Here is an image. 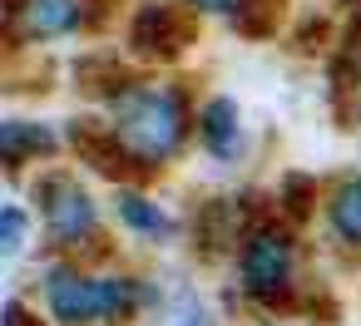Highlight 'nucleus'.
<instances>
[{"label":"nucleus","instance_id":"obj_5","mask_svg":"<svg viewBox=\"0 0 361 326\" xmlns=\"http://www.w3.org/2000/svg\"><path fill=\"white\" fill-rule=\"evenodd\" d=\"M183 40H188V30H183V20H178L169 6H144V11H139V20H134V45H139V50H164V55H173Z\"/></svg>","mask_w":361,"mask_h":326},{"label":"nucleus","instance_id":"obj_8","mask_svg":"<svg viewBox=\"0 0 361 326\" xmlns=\"http://www.w3.org/2000/svg\"><path fill=\"white\" fill-rule=\"evenodd\" d=\"M119 222L124 227H134V232H144V237H164L173 222H169V213L159 208V203H149V198H139V193H119Z\"/></svg>","mask_w":361,"mask_h":326},{"label":"nucleus","instance_id":"obj_1","mask_svg":"<svg viewBox=\"0 0 361 326\" xmlns=\"http://www.w3.org/2000/svg\"><path fill=\"white\" fill-rule=\"evenodd\" d=\"M114 139L124 153L144 158V163H159L169 158L178 144H183V104L173 89H134L119 99V114H114Z\"/></svg>","mask_w":361,"mask_h":326},{"label":"nucleus","instance_id":"obj_2","mask_svg":"<svg viewBox=\"0 0 361 326\" xmlns=\"http://www.w3.org/2000/svg\"><path fill=\"white\" fill-rule=\"evenodd\" d=\"M50 311L65 326H90V321H109L124 316L134 306V282L124 277H80V272H55L50 287Z\"/></svg>","mask_w":361,"mask_h":326},{"label":"nucleus","instance_id":"obj_12","mask_svg":"<svg viewBox=\"0 0 361 326\" xmlns=\"http://www.w3.org/2000/svg\"><path fill=\"white\" fill-rule=\"evenodd\" d=\"M193 6H198V11H213V15H238L247 0H193Z\"/></svg>","mask_w":361,"mask_h":326},{"label":"nucleus","instance_id":"obj_4","mask_svg":"<svg viewBox=\"0 0 361 326\" xmlns=\"http://www.w3.org/2000/svg\"><path fill=\"white\" fill-rule=\"evenodd\" d=\"M287 277H292V242L282 232H272V227L252 232L247 247H243V282H247V291L277 296L287 287Z\"/></svg>","mask_w":361,"mask_h":326},{"label":"nucleus","instance_id":"obj_10","mask_svg":"<svg viewBox=\"0 0 361 326\" xmlns=\"http://www.w3.org/2000/svg\"><path fill=\"white\" fill-rule=\"evenodd\" d=\"M55 139H50V129H30V124H20V119H11L6 129H0V153H6V163H20L25 158V149H50Z\"/></svg>","mask_w":361,"mask_h":326},{"label":"nucleus","instance_id":"obj_3","mask_svg":"<svg viewBox=\"0 0 361 326\" xmlns=\"http://www.w3.org/2000/svg\"><path fill=\"white\" fill-rule=\"evenodd\" d=\"M40 203H45V227H50V237H55L60 247H80V237H94L99 213H94V203L80 193V183L50 178V183L40 188Z\"/></svg>","mask_w":361,"mask_h":326},{"label":"nucleus","instance_id":"obj_9","mask_svg":"<svg viewBox=\"0 0 361 326\" xmlns=\"http://www.w3.org/2000/svg\"><path fill=\"white\" fill-rule=\"evenodd\" d=\"M331 227L341 242H356L361 247V178L346 183L336 198H331Z\"/></svg>","mask_w":361,"mask_h":326},{"label":"nucleus","instance_id":"obj_11","mask_svg":"<svg viewBox=\"0 0 361 326\" xmlns=\"http://www.w3.org/2000/svg\"><path fill=\"white\" fill-rule=\"evenodd\" d=\"M20 242H25V213L11 203L6 213H0V252L16 257V252H20Z\"/></svg>","mask_w":361,"mask_h":326},{"label":"nucleus","instance_id":"obj_6","mask_svg":"<svg viewBox=\"0 0 361 326\" xmlns=\"http://www.w3.org/2000/svg\"><path fill=\"white\" fill-rule=\"evenodd\" d=\"M198 129H203V139L218 158L238 153V109H233V99H208L203 114H198Z\"/></svg>","mask_w":361,"mask_h":326},{"label":"nucleus","instance_id":"obj_7","mask_svg":"<svg viewBox=\"0 0 361 326\" xmlns=\"http://www.w3.org/2000/svg\"><path fill=\"white\" fill-rule=\"evenodd\" d=\"M16 11L25 15L30 35H65L80 20V0H25V6H16Z\"/></svg>","mask_w":361,"mask_h":326}]
</instances>
